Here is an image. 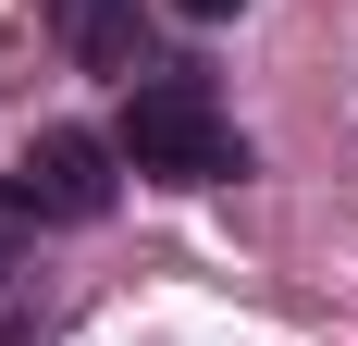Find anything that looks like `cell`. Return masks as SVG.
Listing matches in <instances>:
<instances>
[{
	"instance_id": "obj_2",
	"label": "cell",
	"mask_w": 358,
	"mask_h": 346,
	"mask_svg": "<svg viewBox=\"0 0 358 346\" xmlns=\"http://www.w3.org/2000/svg\"><path fill=\"white\" fill-rule=\"evenodd\" d=\"M111 186H124V148L87 137V124H50V137L25 148V173H13V198H25L37 223H99Z\"/></svg>"
},
{
	"instance_id": "obj_4",
	"label": "cell",
	"mask_w": 358,
	"mask_h": 346,
	"mask_svg": "<svg viewBox=\"0 0 358 346\" xmlns=\"http://www.w3.org/2000/svg\"><path fill=\"white\" fill-rule=\"evenodd\" d=\"M173 13H198V25H222V13H248V0H173Z\"/></svg>"
},
{
	"instance_id": "obj_3",
	"label": "cell",
	"mask_w": 358,
	"mask_h": 346,
	"mask_svg": "<svg viewBox=\"0 0 358 346\" xmlns=\"http://www.w3.org/2000/svg\"><path fill=\"white\" fill-rule=\"evenodd\" d=\"M50 25H62V50L87 74H148L136 62V0H50Z\"/></svg>"
},
{
	"instance_id": "obj_1",
	"label": "cell",
	"mask_w": 358,
	"mask_h": 346,
	"mask_svg": "<svg viewBox=\"0 0 358 346\" xmlns=\"http://www.w3.org/2000/svg\"><path fill=\"white\" fill-rule=\"evenodd\" d=\"M111 148H124V173H148V186H222V173H235V124H222L210 74H136Z\"/></svg>"
},
{
	"instance_id": "obj_5",
	"label": "cell",
	"mask_w": 358,
	"mask_h": 346,
	"mask_svg": "<svg viewBox=\"0 0 358 346\" xmlns=\"http://www.w3.org/2000/svg\"><path fill=\"white\" fill-rule=\"evenodd\" d=\"M0 346H13V334H0Z\"/></svg>"
}]
</instances>
